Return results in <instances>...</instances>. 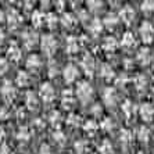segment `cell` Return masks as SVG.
Listing matches in <instances>:
<instances>
[{
  "instance_id": "14",
  "label": "cell",
  "mask_w": 154,
  "mask_h": 154,
  "mask_svg": "<svg viewBox=\"0 0 154 154\" xmlns=\"http://www.w3.org/2000/svg\"><path fill=\"white\" fill-rule=\"evenodd\" d=\"M118 22H119V17H118V15H115V14H108L107 17L103 20V26H106L107 29L112 31L115 26L118 25Z\"/></svg>"
},
{
  "instance_id": "12",
  "label": "cell",
  "mask_w": 154,
  "mask_h": 154,
  "mask_svg": "<svg viewBox=\"0 0 154 154\" xmlns=\"http://www.w3.org/2000/svg\"><path fill=\"white\" fill-rule=\"evenodd\" d=\"M118 42H117V39L115 38H112V36H108V38H106V39L103 40V45H101V47H103L104 51H107V53H114L117 49H118Z\"/></svg>"
},
{
  "instance_id": "1",
  "label": "cell",
  "mask_w": 154,
  "mask_h": 154,
  "mask_svg": "<svg viewBox=\"0 0 154 154\" xmlns=\"http://www.w3.org/2000/svg\"><path fill=\"white\" fill-rule=\"evenodd\" d=\"M76 97H78L79 101L82 103H88V101L92 100V96H93V88L90 86V83L88 82H79L76 85Z\"/></svg>"
},
{
  "instance_id": "33",
  "label": "cell",
  "mask_w": 154,
  "mask_h": 154,
  "mask_svg": "<svg viewBox=\"0 0 154 154\" xmlns=\"http://www.w3.org/2000/svg\"><path fill=\"white\" fill-rule=\"evenodd\" d=\"M3 40H4V33H3V31L0 29V46H2V43H3Z\"/></svg>"
},
{
  "instance_id": "19",
  "label": "cell",
  "mask_w": 154,
  "mask_h": 154,
  "mask_svg": "<svg viewBox=\"0 0 154 154\" xmlns=\"http://www.w3.org/2000/svg\"><path fill=\"white\" fill-rule=\"evenodd\" d=\"M7 54H8V58L13 61H18L21 58V51H20V47L17 45H11Z\"/></svg>"
},
{
  "instance_id": "3",
  "label": "cell",
  "mask_w": 154,
  "mask_h": 154,
  "mask_svg": "<svg viewBox=\"0 0 154 154\" xmlns=\"http://www.w3.org/2000/svg\"><path fill=\"white\" fill-rule=\"evenodd\" d=\"M42 49L45 51L47 57H51L54 53H56V49H57V42L51 35H46L42 38Z\"/></svg>"
},
{
  "instance_id": "5",
  "label": "cell",
  "mask_w": 154,
  "mask_h": 154,
  "mask_svg": "<svg viewBox=\"0 0 154 154\" xmlns=\"http://www.w3.org/2000/svg\"><path fill=\"white\" fill-rule=\"evenodd\" d=\"M81 67L83 68L86 75H93L94 68H96V63H94V58L90 53H86L82 57V60H81Z\"/></svg>"
},
{
  "instance_id": "7",
  "label": "cell",
  "mask_w": 154,
  "mask_h": 154,
  "mask_svg": "<svg viewBox=\"0 0 154 154\" xmlns=\"http://www.w3.org/2000/svg\"><path fill=\"white\" fill-rule=\"evenodd\" d=\"M39 94L42 97L43 101H46V103H50V101L54 100V96H56V92H54V88L50 85V83H42L40 86V90H39Z\"/></svg>"
},
{
  "instance_id": "26",
  "label": "cell",
  "mask_w": 154,
  "mask_h": 154,
  "mask_svg": "<svg viewBox=\"0 0 154 154\" xmlns=\"http://www.w3.org/2000/svg\"><path fill=\"white\" fill-rule=\"evenodd\" d=\"M135 85H136V88L139 90H143L147 86V78L144 75H137L135 78Z\"/></svg>"
},
{
  "instance_id": "27",
  "label": "cell",
  "mask_w": 154,
  "mask_h": 154,
  "mask_svg": "<svg viewBox=\"0 0 154 154\" xmlns=\"http://www.w3.org/2000/svg\"><path fill=\"white\" fill-rule=\"evenodd\" d=\"M26 106H28V108H31V110L38 107V99H36V96L33 93H31V92H29L28 96H26Z\"/></svg>"
},
{
  "instance_id": "35",
  "label": "cell",
  "mask_w": 154,
  "mask_h": 154,
  "mask_svg": "<svg viewBox=\"0 0 154 154\" xmlns=\"http://www.w3.org/2000/svg\"><path fill=\"white\" fill-rule=\"evenodd\" d=\"M137 154H144V153H142V151H140V153H137Z\"/></svg>"
},
{
  "instance_id": "10",
  "label": "cell",
  "mask_w": 154,
  "mask_h": 154,
  "mask_svg": "<svg viewBox=\"0 0 154 154\" xmlns=\"http://www.w3.org/2000/svg\"><path fill=\"white\" fill-rule=\"evenodd\" d=\"M121 46L124 49H133V47H136V38L133 35L131 31L125 32L122 35V39H121Z\"/></svg>"
},
{
  "instance_id": "28",
  "label": "cell",
  "mask_w": 154,
  "mask_h": 154,
  "mask_svg": "<svg viewBox=\"0 0 154 154\" xmlns=\"http://www.w3.org/2000/svg\"><path fill=\"white\" fill-rule=\"evenodd\" d=\"M17 83L20 86H26L29 83V75L26 74V72H20L17 76Z\"/></svg>"
},
{
  "instance_id": "32",
  "label": "cell",
  "mask_w": 154,
  "mask_h": 154,
  "mask_svg": "<svg viewBox=\"0 0 154 154\" xmlns=\"http://www.w3.org/2000/svg\"><path fill=\"white\" fill-rule=\"evenodd\" d=\"M121 139L125 140V142H126V140H129V139H131V133L126 132V131H122V132H121Z\"/></svg>"
},
{
  "instance_id": "4",
  "label": "cell",
  "mask_w": 154,
  "mask_h": 154,
  "mask_svg": "<svg viewBox=\"0 0 154 154\" xmlns=\"http://www.w3.org/2000/svg\"><path fill=\"white\" fill-rule=\"evenodd\" d=\"M119 20H121L125 25H131L133 21H135V17H136V13L133 10V7L131 6H124L119 11Z\"/></svg>"
},
{
  "instance_id": "16",
  "label": "cell",
  "mask_w": 154,
  "mask_h": 154,
  "mask_svg": "<svg viewBox=\"0 0 154 154\" xmlns=\"http://www.w3.org/2000/svg\"><path fill=\"white\" fill-rule=\"evenodd\" d=\"M140 8L146 15L154 14V0H143L140 4Z\"/></svg>"
},
{
  "instance_id": "36",
  "label": "cell",
  "mask_w": 154,
  "mask_h": 154,
  "mask_svg": "<svg viewBox=\"0 0 154 154\" xmlns=\"http://www.w3.org/2000/svg\"><path fill=\"white\" fill-rule=\"evenodd\" d=\"M153 94H154V89H153Z\"/></svg>"
},
{
  "instance_id": "17",
  "label": "cell",
  "mask_w": 154,
  "mask_h": 154,
  "mask_svg": "<svg viewBox=\"0 0 154 154\" xmlns=\"http://www.w3.org/2000/svg\"><path fill=\"white\" fill-rule=\"evenodd\" d=\"M100 76H103L106 81H111V78L114 76V71H112L111 65L103 64L100 68Z\"/></svg>"
},
{
  "instance_id": "24",
  "label": "cell",
  "mask_w": 154,
  "mask_h": 154,
  "mask_svg": "<svg viewBox=\"0 0 154 154\" xmlns=\"http://www.w3.org/2000/svg\"><path fill=\"white\" fill-rule=\"evenodd\" d=\"M103 31V22H100V20H93L90 22V32L93 35H99Z\"/></svg>"
},
{
  "instance_id": "25",
  "label": "cell",
  "mask_w": 154,
  "mask_h": 154,
  "mask_svg": "<svg viewBox=\"0 0 154 154\" xmlns=\"http://www.w3.org/2000/svg\"><path fill=\"white\" fill-rule=\"evenodd\" d=\"M46 21V18H45V15L40 13V11H35L32 15V24L35 26H42V24Z\"/></svg>"
},
{
  "instance_id": "2",
  "label": "cell",
  "mask_w": 154,
  "mask_h": 154,
  "mask_svg": "<svg viewBox=\"0 0 154 154\" xmlns=\"http://www.w3.org/2000/svg\"><path fill=\"white\" fill-rule=\"evenodd\" d=\"M139 35H140V39L142 42L149 45L154 40V26L151 22L149 21H144L140 24L139 26Z\"/></svg>"
},
{
  "instance_id": "15",
  "label": "cell",
  "mask_w": 154,
  "mask_h": 154,
  "mask_svg": "<svg viewBox=\"0 0 154 154\" xmlns=\"http://www.w3.org/2000/svg\"><path fill=\"white\" fill-rule=\"evenodd\" d=\"M42 65V61H40L39 56L38 54H32V56H29L28 60H26V67L29 69H38Z\"/></svg>"
},
{
  "instance_id": "11",
  "label": "cell",
  "mask_w": 154,
  "mask_h": 154,
  "mask_svg": "<svg viewBox=\"0 0 154 154\" xmlns=\"http://www.w3.org/2000/svg\"><path fill=\"white\" fill-rule=\"evenodd\" d=\"M151 60H153V53L149 47H143L137 51V61H139L142 65H147L150 64Z\"/></svg>"
},
{
  "instance_id": "6",
  "label": "cell",
  "mask_w": 154,
  "mask_h": 154,
  "mask_svg": "<svg viewBox=\"0 0 154 154\" xmlns=\"http://www.w3.org/2000/svg\"><path fill=\"white\" fill-rule=\"evenodd\" d=\"M103 101L108 107H114L118 103V94L114 88H106L103 92Z\"/></svg>"
},
{
  "instance_id": "20",
  "label": "cell",
  "mask_w": 154,
  "mask_h": 154,
  "mask_svg": "<svg viewBox=\"0 0 154 154\" xmlns=\"http://www.w3.org/2000/svg\"><path fill=\"white\" fill-rule=\"evenodd\" d=\"M61 22H63V25L67 26V28H74V26L76 25V18L74 17V15L71 14H65L64 17L61 18Z\"/></svg>"
},
{
  "instance_id": "8",
  "label": "cell",
  "mask_w": 154,
  "mask_h": 154,
  "mask_svg": "<svg viewBox=\"0 0 154 154\" xmlns=\"http://www.w3.org/2000/svg\"><path fill=\"white\" fill-rule=\"evenodd\" d=\"M63 75H64V79H65V82L67 83H74L76 79H78V76H79L78 67H75L74 64H68L64 68Z\"/></svg>"
},
{
  "instance_id": "34",
  "label": "cell",
  "mask_w": 154,
  "mask_h": 154,
  "mask_svg": "<svg viewBox=\"0 0 154 154\" xmlns=\"http://www.w3.org/2000/svg\"><path fill=\"white\" fill-rule=\"evenodd\" d=\"M71 2H72V4H76V2L79 3V0H71Z\"/></svg>"
},
{
  "instance_id": "9",
  "label": "cell",
  "mask_w": 154,
  "mask_h": 154,
  "mask_svg": "<svg viewBox=\"0 0 154 154\" xmlns=\"http://www.w3.org/2000/svg\"><path fill=\"white\" fill-rule=\"evenodd\" d=\"M139 114L142 117V119L146 122H150L151 119L154 118V107L149 103H144L140 106L139 108Z\"/></svg>"
},
{
  "instance_id": "23",
  "label": "cell",
  "mask_w": 154,
  "mask_h": 154,
  "mask_svg": "<svg viewBox=\"0 0 154 154\" xmlns=\"http://www.w3.org/2000/svg\"><path fill=\"white\" fill-rule=\"evenodd\" d=\"M136 137L140 140V142H147V140H149V137H150V131H149L146 126H140V128L137 129Z\"/></svg>"
},
{
  "instance_id": "30",
  "label": "cell",
  "mask_w": 154,
  "mask_h": 154,
  "mask_svg": "<svg viewBox=\"0 0 154 154\" xmlns=\"http://www.w3.org/2000/svg\"><path fill=\"white\" fill-rule=\"evenodd\" d=\"M8 69V63L7 60L4 58H0V74H4V72Z\"/></svg>"
},
{
  "instance_id": "22",
  "label": "cell",
  "mask_w": 154,
  "mask_h": 154,
  "mask_svg": "<svg viewBox=\"0 0 154 154\" xmlns=\"http://www.w3.org/2000/svg\"><path fill=\"white\" fill-rule=\"evenodd\" d=\"M79 49V45H78V39H75V38H69L68 40H67V51H68L69 54H74L76 53Z\"/></svg>"
},
{
  "instance_id": "31",
  "label": "cell",
  "mask_w": 154,
  "mask_h": 154,
  "mask_svg": "<svg viewBox=\"0 0 154 154\" xmlns=\"http://www.w3.org/2000/svg\"><path fill=\"white\" fill-rule=\"evenodd\" d=\"M46 21H47V24H49L50 28H54V24H57V17L54 14H50L49 18H46Z\"/></svg>"
},
{
  "instance_id": "18",
  "label": "cell",
  "mask_w": 154,
  "mask_h": 154,
  "mask_svg": "<svg viewBox=\"0 0 154 154\" xmlns=\"http://www.w3.org/2000/svg\"><path fill=\"white\" fill-rule=\"evenodd\" d=\"M86 4H88V8L93 13H97L103 8L104 2L103 0H86Z\"/></svg>"
},
{
  "instance_id": "37",
  "label": "cell",
  "mask_w": 154,
  "mask_h": 154,
  "mask_svg": "<svg viewBox=\"0 0 154 154\" xmlns=\"http://www.w3.org/2000/svg\"><path fill=\"white\" fill-rule=\"evenodd\" d=\"M110 2H114V0H110Z\"/></svg>"
},
{
  "instance_id": "13",
  "label": "cell",
  "mask_w": 154,
  "mask_h": 154,
  "mask_svg": "<svg viewBox=\"0 0 154 154\" xmlns=\"http://www.w3.org/2000/svg\"><path fill=\"white\" fill-rule=\"evenodd\" d=\"M38 43V33L33 32V31H28V32L24 33V45H25L28 49H32Z\"/></svg>"
},
{
  "instance_id": "29",
  "label": "cell",
  "mask_w": 154,
  "mask_h": 154,
  "mask_svg": "<svg viewBox=\"0 0 154 154\" xmlns=\"http://www.w3.org/2000/svg\"><path fill=\"white\" fill-rule=\"evenodd\" d=\"M133 106H132V103H131V101L129 100H126L125 103L122 104V110H124V111H125V114L126 115H131V111H133Z\"/></svg>"
},
{
  "instance_id": "21",
  "label": "cell",
  "mask_w": 154,
  "mask_h": 154,
  "mask_svg": "<svg viewBox=\"0 0 154 154\" xmlns=\"http://www.w3.org/2000/svg\"><path fill=\"white\" fill-rule=\"evenodd\" d=\"M2 93H3V96L6 97V99H13V97H14L15 90H14V88L11 86L10 82H6L4 83V86L2 88Z\"/></svg>"
}]
</instances>
